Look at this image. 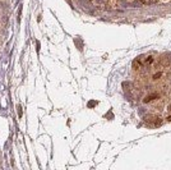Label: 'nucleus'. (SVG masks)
<instances>
[{
    "mask_svg": "<svg viewBox=\"0 0 171 170\" xmlns=\"http://www.w3.org/2000/svg\"><path fill=\"white\" fill-rule=\"evenodd\" d=\"M155 98H158V95H157V94H153V95H148V96H146V98H144V102H149V101L155 100Z\"/></svg>",
    "mask_w": 171,
    "mask_h": 170,
    "instance_id": "obj_2",
    "label": "nucleus"
},
{
    "mask_svg": "<svg viewBox=\"0 0 171 170\" xmlns=\"http://www.w3.org/2000/svg\"><path fill=\"white\" fill-rule=\"evenodd\" d=\"M170 110H171V105H170Z\"/></svg>",
    "mask_w": 171,
    "mask_h": 170,
    "instance_id": "obj_3",
    "label": "nucleus"
},
{
    "mask_svg": "<svg viewBox=\"0 0 171 170\" xmlns=\"http://www.w3.org/2000/svg\"><path fill=\"white\" fill-rule=\"evenodd\" d=\"M169 54H163L161 58H160V61L162 63V65H169L171 64V58H167Z\"/></svg>",
    "mask_w": 171,
    "mask_h": 170,
    "instance_id": "obj_1",
    "label": "nucleus"
}]
</instances>
